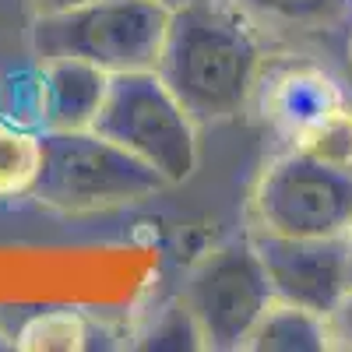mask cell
I'll return each mask as SVG.
<instances>
[{"instance_id": "6da1fadb", "label": "cell", "mask_w": 352, "mask_h": 352, "mask_svg": "<svg viewBox=\"0 0 352 352\" xmlns=\"http://www.w3.org/2000/svg\"><path fill=\"white\" fill-rule=\"evenodd\" d=\"M264 64L261 25L240 0H184L169 11L155 74L201 127L240 116L254 102Z\"/></svg>"}, {"instance_id": "7a4b0ae2", "label": "cell", "mask_w": 352, "mask_h": 352, "mask_svg": "<svg viewBox=\"0 0 352 352\" xmlns=\"http://www.w3.org/2000/svg\"><path fill=\"white\" fill-rule=\"evenodd\" d=\"M169 11L162 0H88L67 11L36 14L28 46L36 60L74 56L106 74L155 71Z\"/></svg>"}, {"instance_id": "3957f363", "label": "cell", "mask_w": 352, "mask_h": 352, "mask_svg": "<svg viewBox=\"0 0 352 352\" xmlns=\"http://www.w3.org/2000/svg\"><path fill=\"white\" fill-rule=\"evenodd\" d=\"M169 180L96 131H43L32 197L64 215L109 212L159 197Z\"/></svg>"}, {"instance_id": "277c9868", "label": "cell", "mask_w": 352, "mask_h": 352, "mask_svg": "<svg viewBox=\"0 0 352 352\" xmlns=\"http://www.w3.org/2000/svg\"><path fill=\"white\" fill-rule=\"evenodd\" d=\"M92 131L159 169L169 187L197 169V124L155 71L113 74Z\"/></svg>"}, {"instance_id": "5b68a950", "label": "cell", "mask_w": 352, "mask_h": 352, "mask_svg": "<svg viewBox=\"0 0 352 352\" xmlns=\"http://www.w3.org/2000/svg\"><path fill=\"white\" fill-rule=\"evenodd\" d=\"M254 232L272 236H349L352 169L324 166L296 148L264 166L250 194Z\"/></svg>"}, {"instance_id": "8992f818", "label": "cell", "mask_w": 352, "mask_h": 352, "mask_svg": "<svg viewBox=\"0 0 352 352\" xmlns=\"http://www.w3.org/2000/svg\"><path fill=\"white\" fill-rule=\"evenodd\" d=\"M184 307L190 310L204 349L232 352L243 349L257 317L275 300L268 272L250 236L219 243L187 272Z\"/></svg>"}, {"instance_id": "52a82bcc", "label": "cell", "mask_w": 352, "mask_h": 352, "mask_svg": "<svg viewBox=\"0 0 352 352\" xmlns=\"http://www.w3.org/2000/svg\"><path fill=\"white\" fill-rule=\"evenodd\" d=\"M250 240L268 272L275 300L331 317L352 289L349 236H272L250 229Z\"/></svg>"}, {"instance_id": "ba28073f", "label": "cell", "mask_w": 352, "mask_h": 352, "mask_svg": "<svg viewBox=\"0 0 352 352\" xmlns=\"http://www.w3.org/2000/svg\"><path fill=\"white\" fill-rule=\"evenodd\" d=\"M254 102L264 116V124L292 141L300 131L328 116L335 106L349 102L342 85L310 60H278L264 64Z\"/></svg>"}, {"instance_id": "9c48e42d", "label": "cell", "mask_w": 352, "mask_h": 352, "mask_svg": "<svg viewBox=\"0 0 352 352\" xmlns=\"http://www.w3.org/2000/svg\"><path fill=\"white\" fill-rule=\"evenodd\" d=\"M36 78L43 131H92L113 74L74 56H56V60H36Z\"/></svg>"}, {"instance_id": "30bf717a", "label": "cell", "mask_w": 352, "mask_h": 352, "mask_svg": "<svg viewBox=\"0 0 352 352\" xmlns=\"http://www.w3.org/2000/svg\"><path fill=\"white\" fill-rule=\"evenodd\" d=\"M243 349L250 352H328L335 349L331 320L289 300H272L257 317Z\"/></svg>"}, {"instance_id": "8fae6325", "label": "cell", "mask_w": 352, "mask_h": 352, "mask_svg": "<svg viewBox=\"0 0 352 352\" xmlns=\"http://www.w3.org/2000/svg\"><path fill=\"white\" fill-rule=\"evenodd\" d=\"M92 320L81 310H36L11 331V345L21 352H81L92 349Z\"/></svg>"}, {"instance_id": "7c38bea8", "label": "cell", "mask_w": 352, "mask_h": 352, "mask_svg": "<svg viewBox=\"0 0 352 352\" xmlns=\"http://www.w3.org/2000/svg\"><path fill=\"white\" fill-rule=\"evenodd\" d=\"M43 162V131L0 120V201L32 197Z\"/></svg>"}, {"instance_id": "4fadbf2b", "label": "cell", "mask_w": 352, "mask_h": 352, "mask_svg": "<svg viewBox=\"0 0 352 352\" xmlns=\"http://www.w3.org/2000/svg\"><path fill=\"white\" fill-rule=\"evenodd\" d=\"M240 8L264 28H289V32H317L335 25L349 0H240Z\"/></svg>"}, {"instance_id": "5bb4252c", "label": "cell", "mask_w": 352, "mask_h": 352, "mask_svg": "<svg viewBox=\"0 0 352 352\" xmlns=\"http://www.w3.org/2000/svg\"><path fill=\"white\" fill-rule=\"evenodd\" d=\"M289 148L335 169H352V102L335 106L328 116H320L317 124L300 131L289 141Z\"/></svg>"}, {"instance_id": "9a60e30c", "label": "cell", "mask_w": 352, "mask_h": 352, "mask_svg": "<svg viewBox=\"0 0 352 352\" xmlns=\"http://www.w3.org/2000/svg\"><path fill=\"white\" fill-rule=\"evenodd\" d=\"M138 345L141 349H204L201 331L194 324L190 310L184 307V300H176L173 307L159 310V317L152 320V328L141 335Z\"/></svg>"}, {"instance_id": "2e32d148", "label": "cell", "mask_w": 352, "mask_h": 352, "mask_svg": "<svg viewBox=\"0 0 352 352\" xmlns=\"http://www.w3.org/2000/svg\"><path fill=\"white\" fill-rule=\"evenodd\" d=\"M331 335H335V349H352V289L342 296V303L331 310Z\"/></svg>"}, {"instance_id": "e0dca14e", "label": "cell", "mask_w": 352, "mask_h": 352, "mask_svg": "<svg viewBox=\"0 0 352 352\" xmlns=\"http://www.w3.org/2000/svg\"><path fill=\"white\" fill-rule=\"evenodd\" d=\"M36 14H53V11H67V8H78V4H88V0H28Z\"/></svg>"}, {"instance_id": "ac0fdd59", "label": "cell", "mask_w": 352, "mask_h": 352, "mask_svg": "<svg viewBox=\"0 0 352 352\" xmlns=\"http://www.w3.org/2000/svg\"><path fill=\"white\" fill-rule=\"evenodd\" d=\"M162 4H169V8H176V4H184V0H162Z\"/></svg>"}, {"instance_id": "d6986e66", "label": "cell", "mask_w": 352, "mask_h": 352, "mask_svg": "<svg viewBox=\"0 0 352 352\" xmlns=\"http://www.w3.org/2000/svg\"><path fill=\"white\" fill-rule=\"evenodd\" d=\"M349 64H352V32H349Z\"/></svg>"}, {"instance_id": "ffe728a7", "label": "cell", "mask_w": 352, "mask_h": 352, "mask_svg": "<svg viewBox=\"0 0 352 352\" xmlns=\"http://www.w3.org/2000/svg\"><path fill=\"white\" fill-rule=\"evenodd\" d=\"M349 254H352V229H349Z\"/></svg>"}]
</instances>
